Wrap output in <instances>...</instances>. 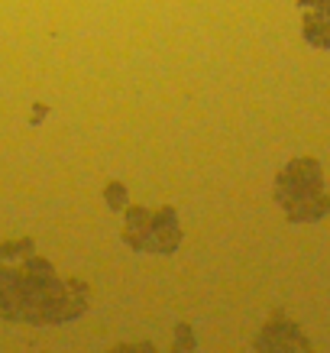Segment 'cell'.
<instances>
[{"label": "cell", "mask_w": 330, "mask_h": 353, "mask_svg": "<svg viewBox=\"0 0 330 353\" xmlns=\"http://www.w3.org/2000/svg\"><path fill=\"white\" fill-rule=\"evenodd\" d=\"M120 353H152V350H146V347H130V350H120Z\"/></svg>", "instance_id": "cell-2"}, {"label": "cell", "mask_w": 330, "mask_h": 353, "mask_svg": "<svg viewBox=\"0 0 330 353\" xmlns=\"http://www.w3.org/2000/svg\"><path fill=\"white\" fill-rule=\"evenodd\" d=\"M262 353H308V347L291 324H278L262 337Z\"/></svg>", "instance_id": "cell-1"}]
</instances>
